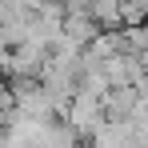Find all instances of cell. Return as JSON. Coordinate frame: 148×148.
Listing matches in <instances>:
<instances>
[{
    "label": "cell",
    "mask_w": 148,
    "mask_h": 148,
    "mask_svg": "<svg viewBox=\"0 0 148 148\" xmlns=\"http://www.w3.org/2000/svg\"><path fill=\"white\" fill-rule=\"evenodd\" d=\"M144 28H148V24H144Z\"/></svg>",
    "instance_id": "obj_6"
},
{
    "label": "cell",
    "mask_w": 148,
    "mask_h": 148,
    "mask_svg": "<svg viewBox=\"0 0 148 148\" xmlns=\"http://www.w3.org/2000/svg\"><path fill=\"white\" fill-rule=\"evenodd\" d=\"M4 92H12V88H8V84H4V72H0V96H4Z\"/></svg>",
    "instance_id": "obj_5"
},
{
    "label": "cell",
    "mask_w": 148,
    "mask_h": 148,
    "mask_svg": "<svg viewBox=\"0 0 148 148\" xmlns=\"http://www.w3.org/2000/svg\"><path fill=\"white\" fill-rule=\"evenodd\" d=\"M148 24V0H120V28H144Z\"/></svg>",
    "instance_id": "obj_4"
},
{
    "label": "cell",
    "mask_w": 148,
    "mask_h": 148,
    "mask_svg": "<svg viewBox=\"0 0 148 148\" xmlns=\"http://www.w3.org/2000/svg\"><path fill=\"white\" fill-rule=\"evenodd\" d=\"M88 16L96 20L100 32H120V0H92Z\"/></svg>",
    "instance_id": "obj_3"
},
{
    "label": "cell",
    "mask_w": 148,
    "mask_h": 148,
    "mask_svg": "<svg viewBox=\"0 0 148 148\" xmlns=\"http://www.w3.org/2000/svg\"><path fill=\"white\" fill-rule=\"evenodd\" d=\"M136 104H140V92L136 88H112L104 96V116L108 120H132L136 116Z\"/></svg>",
    "instance_id": "obj_2"
},
{
    "label": "cell",
    "mask_w": 148,
    "mask_h": 148,
    "mask_svg": "<svg viewBox=\"0 0 148 148\" xmlns=\"http://www.w3.org/2000/svg\"><path fill=\"white\" fill-rule=\"evenodd\" d=\"M104 120H108V116H104V100L84 96V92H76L72 104L64 108V124L72 128L76 136H88V140L100 132V124H104Z\"/></svg>",
    "instance_id": "obj_1"
}]
</instances>
